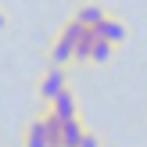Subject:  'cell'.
<instances>
[{"label":"cell","instance_id":"4","mask_svg":"<svg viewBox=\"0 0 147 147\" xmlns=\"http://www.w3.org/2000/svg\"><path fill=\"white\" fill-rule=\"evenodd\" d=\"M83 136H86V129H83V122H79V119L61 122V147H79Z\"/></svg>","mask_w":147,"mask_h":147},{"label":"cell","instance_id":"6","mask_svg":"<svg viewBox=\"0 0 147 147\" xmlns=\"http://www.w3.org/2000/svg\"><path fill=\"white\" fill-rule=\"evenodd\" d=\"M108 14H104V7H97V4H86V7H79L76 11V22H83L86 29H93V25H100Z\"/></svg>","mask_w":147,"mask_h":147},{"label":"cell","instance_id":"9","mask_svg":"<svg viewBox=\"0 0 147 147\" xmlns=\"http://www.w3.org/2000/svg\"><path fill=\"white\" fill-rule=\"evenodd\" d=\"M61 36H68L72 43H79V40L86 36V25H83V22H76V18H72L68 25H65V32H61Z\"/></svg>","mask_w":147,"mask_h":147},{"label":"cell","instance_id":"5","mask_svg":"<svg viewBox=\"0 0 147 147\" xmlns=\"http://www.w3.org/2000/svg\"><path fill=\"white\" fill-rule=\"evenodd\" d=\"M72 50H76V43H72L68 36H57V43L50 47V61L61 68V65H68V61H72Z\"/></svg>","mask_w":147,"mask_h":147},{"label":"cell","instance_id":"7","mask_svg":"<svg viewBox=\"0 0 147 147\" xmlns=\"http://www.w3.org/2000/svg\"><path fill=\"white\" fill-rule=\"evenodd\" d=\"M25 147H47V122H43V119L29 122V129H25Z\"/></svg>","mask_w":147,"mask_h":147},{"label":"cell","instance_id":"8","mask_svg":"<svg viewBox=\"0 0 147 147\" xmlns=\"http://www.w3.org/2000/svg\"><path fill=\"white\" fill-rule=\"evenodd\" d=\"M111 50H115V43H108V40H100V36H93L90 61H108V57H111Z\"/></svg>","mask_w":147,"mask_h":147},{"label":"cell","instance_id":"10","mask_svg":"<svg viewBox=\"0 0 147 147\" xmlns=\"http://www.w3.org/2000/svg\"><path fill=\"white\" fill-rule=\"evenodd\" d=\"M79 147H100V140H97V136H93V133H86L83 140H79Z\"/></svg>","mask_w":147,"mask_h":147},{"label":"cell","instance_id":"2","mask_svg":"<svg viewBox=\"0 0 147 147\" xmlns=\"http://www.w3.org/2000/svg\"><path fill=\"white\" fill-rule=\"evenodd\" d=\"M47 115H54L57 122H68V119H79V115H76V97H72L68 90H61V93H57L54 100H50V111H47Z\"/></svg>","mask_w":147,"mask_h":147},{"label":"cell","instance_id":"3","mask_svg":"<svg viewBox=\"0 0 147 147\" xmlns=\"http://www.w3.org/2000/svg\"><path fill=\"white\" fill-rule=\"evenodd\" d=\"M93 36H100V40H108V43H122L126 40V25H122L119 18H104L100 25H93Z\"/></svg>","mask_w":147,"mask_h":147},{"label":"cell","instance_id":"11","mask_svg":"<svg viewBox=\"0 0 147 147\" xmlns=\"http://www.w3.org/2000/svg\"><path fill=\"white\" fill-rule=\"evenodd\" d=\"M4 22H7V18H4V14H0V29H4Z\"/></svg>","mask_w":147,"mask_h":147},{"label":"cell","instance_id":"1","mask_svg":"<svg viewBox=\"0 0 147 147\" xmlns=\"http://www.w3.org/2000/svg\"><path fill=\"white\" fill-rule=\"evenodd\" d=\"M61 90H68V86H65V72H61V68L54 65V68H50L47 76L40 79V97H43V100L50 104V100H54V97H57Z\"/></svg>","mask_w":147,"mask_h":147}]
</instances>
